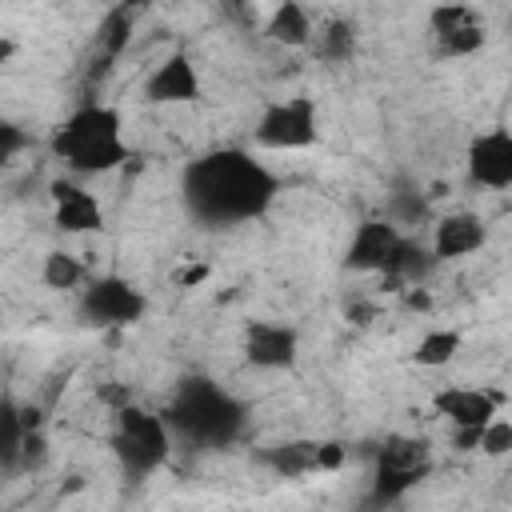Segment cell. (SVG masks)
I'll return each mask as SVG.
<instances>
[{"mask_svg": "<svg viewBox=\"0 0 512 512\" xmlns=\"http://www.w3.org/2000/svg\"><path fill=\"white\" fill-rule=\"evenodd\" d=\"M184 208L208 228H232L260 220L280 192V176L248 148H212L196 156L180 176Z\"/></svg>", "mask_w": 512, "mask_h": 512, "instance_id": "1", "label": "cell"}, {"mask_svg": "<svg viewBox=\"0 0 512 512\" xmlns=\"http://www.w3.org/2000/svg\"><path fill=\"white\" fill-rule=\"evenodd\" d=\"M52 156L64 164V172L76 176H104L116 172L120 164H128L132 148L124 140V116L112 104L100 100H84L76 104L48 136Z\"/></svg>", "mask_w": 512, "mask_h": 512, "instance_id": "2", "label": "cell"}, {"mask_svg": "<svg viewBox=\"0 0 512 512\" xmlns=\"http://www.w3.org/2000/svg\"><path fill=\"white\" fill-rule=\"evenodd\" d=\"M160 416L172 436H180L196 448H228L244 436V424H248V408L228 388H220L216 380H204V376L180 380V388L172 392V400Z\"/></svg>", "mask_w": 512, "mask_h": 512, "instance_id": "3", "label": "cell"}, {"mask_svg": "<svg viewBox=\"0 0 512 512\" xmlns=\"http://www.w3.org/2000/svg\"><path fill=\"white\" fill-rule=\"evenodd\" d=\"M432 468H436V460H432V444L424 436L388 432L372 448V480H368L364 508L368 512L396 508L412 488H420L432 476Z\"/></svg>", "mask_w": 512, "mask_h": 512, "instance_id": "4", "label": "cell"}, {"mask_svg": "<svg viewBox=\"0 0 512 512\" xmlns=\"http://www.w3.org/2000/svg\"><path fill=\"white\" fill-rule=\"evenodd\" d=\"M108 444H112V456H116L120 472L128 480H144L168 460L172 432H168L160 412H148V408L128 400L124 408H116V424H112Z\"/></svg>", "mask_w": 512, "mask_h": 512, "instance_id": "5", "label": "cell"}, {"mask_svg": "<svg viewBox=\"0 0 512 512\" xmlns=\"http://www.w3.org/2000/svg\"><path fill=\"white\" fill-rule=\"evenodd\" d=\"M252 140L264 152H300L320 140V108L312 96L268 100L252 124Z\"/></svg>", "mask_w": 512, "mask_h": 512, "instance_id": "6", "label": "cell"}, {"mask_svg": "<svg viewBox=\"0 0 512 512\" xmlns=\"http://www.w3.org/2000/svg\"><path fill=\"white\" fill-rule=\"evenodd\" d=\"M144 312H148V296L128 276L104 272V276H88V284L80 288V316L92 328L128 332L132 324L144 320Z\"/></svg>", "mask_w": 512, "mask_h": 512, "instance_id": "7", "label": "cell"}, {"mask_svg": "<svg viewBox=\"0 0 512 512\" xmlns=\"http://www.w3.org/2000/svg\"><path fill=\"white\" fill-rule=\"evenodd\" d=\"M428 32L440 60H464L488 44L484 16L472 4H436L428 12Z\"/></svg>", "mask_w": 512, "mask_h": 512, "instance_id": "8", "label": "cell"}, {"mask_svg": "<svg viewBox=\"0 0 512 512\" xmlns=\"http://www.w3.org/2000/svg\"><path fill=\"white\" fill-rule=\"evenodd\" d=\"M464 168H468V180L476 188H492V192L512 188V132L504 124L476 132L468 140Z\"/></svg>", "mask_w": 512, "mask_h": 512, "instance_id": "9", "label": "cell"}, {"mask_svg": "<svg viewBox=\"0 0 512 512\" xmlns=\"http://www.w3.org/2000/svg\"><path fill=\"white\" fill-rule=\"evenodd\" d=\"M404 236H408V232H400V228H396L392 220H384V216L360 220L356 232H352V240H348V248H344V268H348V272L384 276L388 264H392V256H396V248L404 244Z\"/></svg>", "mask_w": 512, "mask_h": 512, "instance_id": "10", "label": "cell"}, {"mask_svg": "<svg viewBox=\"0 0 512 512\" xmlns=\"http://www.w3.org/2000/svg\"><path fill=\"white\" fill-rule=\"evenodd\" d=\"M240 352L260 372H288L300 356V332L292 324H280V320H252L244 328Z\"/></svg>", "mask_w": 512, "mask_h": 512, "instance_id": "11", "label": "cell"}, {"mask_svg": "<svg viewBox=\"0 0 512 512\" xmlns=\"http://www.w3.org/2000/svg\"><path fill=\"white\" fill-rule=\"evenodd\" d=\"M508 396L500 388H468V384H448L432 396V412L448 420V428H484L504 412Z\"/></svg>", "mask_w": 512, "mask_h": 512, "instance_id": "12", "label": "cell"}, {"mask_svg": "<svg viewBox=\"0 0 512 512\" xmlns=\"http://www.w3.org/2000/svg\"><path fill=\"white\" fill-rule=\"evenodd\" d=\"M204 96V80H200V68L192 64V56L184 48L168 52L144 80V100L148 104H196Z\"/></svg>", "mask_w": 512, "mask_h": 512, "instance_id": "13", "label": "cell"}, {"mask_svg": "<svg viewBox=\"0 0 512 512\" xmlns=\"http://www.w3.org/2000/svg\"><path fill=\"white\" fill-rule=\"evenodd\" d=\"M48 196H52V224L64 236H84V232L104 228V208H100L96 192H88L80 180H72V176L52 180Z\"/></svg>", "mask_w": 512, "mask_h": 512, "instance_id": "14", "label": "cell"}, {"mask_svg": "<svg viewBox=\"0 0 512 512\" xmlns=\"http://www.w3.org/2000/svg\"><path fill=\"white\" fill-rule=\"evenodd\" d=\"M488 244V224L480 212L472 208H456V212H444L432 220V240H428V252L436 256V264L444 260H464L472 252H480Z\"/></svg>", "mask_w": 512, "mask_h": 512, "instance_id": "15", "label": "cell"}, {"mask_svg": "<svg viewBox=\"0 0 512 512\" xmlns=\"http://www.w3.org/2000/svg\"><path fill=\"white\" fill-rule=\"evenodd\" d=\"M432 272H436V256L428 252V244H424V240H416V236H404V244L396 248V256H392L388 272L380 276V288H384V292L416 288V284H424Z\"/></svg>", "mask_w": 512, "mask_h": 512, "instance_id": "16", "label": "cell"}, {"mask_svg": "<svg viewBox=\"0 0 512 512\" xmlns=\"http://www.w3.org/2000/svg\"><path fill=\"white\" fill-rule=\"evenodd\" d=\"M264 36L280 48H312V36H316V20L312 12L300 4V0H284L268 12L264 20Z\"/></svg>", "mask_w": 512, "mask_h": 512, "instance_id": "17", "label": "cell"}, {"mask_svg": "<svg viewBox=\"0 0 512 512\" xmlns=\"http://www.w3.org/2000/svg\"><path fill=\"white\" fill-rule=\"evenodd\" d=\"M316 444L320 440H280L256 452V464L268 468L280 480H300V476H316Z\"/></svg>", "mask_w": 512, "mask_h": 512, "instance_id": "18", "label": "cell"}, {"mask_svg": "<svg viewBox=\"0 0 512 512\" xmlns=\"http://www.w3.org/2000/svg\"><path fill=\"white\" fill-rule=\"evenodd\" d=\"M384 220H392L400 232L428 224L432 220V192H424L412 176H396L388 184V216Z\"/></svg>", "mask_w": 512, "mask_h": 512, "instance_id": "19", "label": "cell"}, {"mask_svg": "<svg viewBox=\"0 0 512 512\" xmlns=\"http://www.w3.org/2000/svg\"><path fill=\"white\" fill-rule=\"evenodd\" d=\"M132 28H136V8H128V4H116V8H108L104 12V20H100V28H96V48H100V72H108L112 68V60L128 48V40H132Z\"/></svg>", "mask_w": 512, "mask_h": 512, "instance_id": "20", "label": "cell"}, {"mask_svg": "<svg viewBox=\"0 0 512 512\" xmlns=\"http://www.w3.org/2000/svg\"><path fill=\"white\" fill-rule=\"evenodd\" d=\"M20 452H24L20 400L0 392V476H16L20 472Z\"/></svg>", "mask_w": 512, "mask_h": 512, "instance_id": "21", "label": "cell"}, {"mask_svg": "<svg viewBox=\"0 0 512 512\" xmlns=\"http://www.w3.org/2000/svg\"><path fill=\"white\" fill-rule=\"evenodd\" d=\"M312 52H316L324 64H344V60H352V56H356V24L344 20V16L320 24L316 36H312Z\"/></svg>", "mask_w": 512, "mask_h": 512, "instance_id": "22", "label": "cell"}, {"mask_svg": "<svg viewBox=\"0 0 512 512\" xmlns=\"http://www.w3.org/2000/svg\"><path fill=\"white\" fill-rule=\"evenodd\" d=\"M40 280L44 288L52 292H72V288H84L88 284V268L80 264L76 252H64V248H52L40 264Z\"/></svg>", "mask_w": 512, "mask_h": 512, "instance_id": "23", "label": "cell"}, {"mask_svg": "<svg viewBox=\"0 0 512 512\" xmlns=\"http://www.w3.org/2000/svg\"><path fill=\"white\" fill-rule=\"evenodd\" d=\"M460 348H464V336L456 328H428L416 340V348H412V364H420V368H444V364L456 360Z\"/></svg>", "mask_w": 512, "mask_h": 512, "instance_id": "24", "label": "cell"}, {"mask_svg": "<svg viewBox=\"0 0 512 512\" xmlns=\"http://www.w3.org/2000/svg\"><path fill=\"white\" fill-rule=\"evenodd\" d=\"M476 452H480V456H488V460H500V456H508V452H512V420H504V416L488 420V424L480 428Z\"/></svg>", "mask_w": 512, "mask_h": 512, "instance_id": "25", "label": "cell"}, {"mask_svg": "<svg viewBox=\"0 0 512 512\" xmlns=\"http://www.w3.org/2000/svg\"><path fill=\"white\" fill-rule=\"evenodd\" d=\"M28 144H32L28 128H24V124H16V120H8V116H0V168H8V164H12Z\"/></svg>", "mask_w": 512, "mask_h": 512, "instance_id": "26", "label": "cell"}, {"mask_svg": "<svg viewBox=\"0 0 512 512\" xmlns=\"http://www.w3.org/2000/svg\"><path fill=\"white\" fill-rule=\"evenodd\" d=\"M348 464V444L344 440H320L316 444V472H340Z\"/></svg>", "mask_w": 512, "mask_h": 512, "instance_id": "27", "label": "cell"}, {"mask_svg": "<svg viewBox=\"0 0 512 512\" xmlns=\"http://www.w3.org/2000/svg\"><path fill=\"white\" fill-rule=\"evenodd\" d=\"M344 316L364 328V324H372V320L380 316V304H376V300H364V296H352V300L344 304Z\"/></svg>", "mask_w": 512, "mask_h": 512, "instance_id": "28", "label": "cell"}, {"mask_svg": "<svg viewBox=\"0 0 512 512\" xmlns=\"http://www.w3.org/2000/svg\"><path fill=\"white\" fill-rule=\"evenodd\" d=\"M400 304H404L408 312H432V292H428L424 284H416V288H400Z\"/></svg>", "mask_w": 512, "mask_h": 512, "instance_id": "29", "label": "cell"}, {"mask_svg": "<svg viewBox=\"0 0 512 512\" xmlns=\"http://www.w3.org/2000/svg\"><path fill=\"white\" fill-rule=\"evenodd\" d=\"M208 272H212L208 264H184V268L172 276V284H176V288H196V284L208 280Z\"/></svg>", "mask_w": 512, "mask_h": 512, "instance_id": "30", "label": "cell"}, {"mask_svg": "<svg viewBox=\"0 0 512 512\" xmlns=\"http://www.w3.org/2000/svg\"><path fill=\"white\" fill-rule=\"evenodd\" d=\"M476 440H480V428H452V448L456 452H476Z\"/></svg>", "mask_w": 512, "mask_h": 512, "instance_id": "31", "label": "cell"}, {"mask_svg": "<svg viewBox=\"0 0 512 512\" xmlns=\"http://www.w3.org/2000/svg\"><path fill=\"white\" fill-rule=\"evenodd\" d=\"M12 56H16V40H12V36H0V68H4Z\"/></svg>", "mask_w": 512, "mask_h": 512, "instance_id": "32", "label": "cell"}]
</instances>
